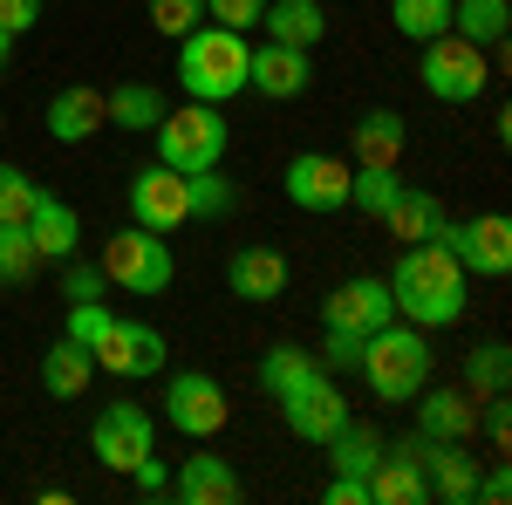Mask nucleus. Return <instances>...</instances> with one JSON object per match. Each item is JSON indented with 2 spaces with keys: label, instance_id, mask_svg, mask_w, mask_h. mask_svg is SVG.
Masks as SVG:
<instances>
[{
  "label": "nucleus",
  "instance_id": "f257e3e1",
  "mask_svg": "<svg viewBox=\"0 0 512 505\" xmlns=\"http://www.w3.org/2000/svg\"><path fill=\"white\" fill-rule=\"evenodd\" d=\"M390 301H396V321L410 328H458L465 321V301H472V273L458 267L437 239L424 246H403V260L390 273Z\"/></svg>",
  "mask_w": 512,
  "mask_h": 505
},
{
  "label": "nucleus",
  "instance_id": "f03ea898",
  "mask_svg": "<svg viewBox=\"0 0 512 505\" xmlns=\"http://www.w3.org/2000/svg\"><path fill=\"white\" fill-rule=\"evenodd\" d=\"M246 62H253L246 35L219 28V21H198L192 35H178V82L192 103H233L246 89Z\"/></svg>",
  "mask_w": 512,
  "mask_h": 505
},
{
  "label": "nucleus",
  "instance_id": "7ed1b4c3",
  "mask_svg": "<svg viewBox=\"0 0 512 505\" xmlns=\"http://www.w3.org/2000/svg\"><path fill=\"white\" fill-rule=\"evenodd\" d=\"M362 383L376 403H410L417 389L431 383V342H424V328H410V321H383L376 335H362Z\"/></svg>",
  "mask_w": 512,
  "mask_h": 505
},
{
  "label": "nucleus",
  "instance_id": "20e7f679",
  "mask_svg": "<svg viewBox=\"0 0 512 505\" xmlns=\"http://www.w3.org/2000/svg\"><path fill=\"white\" fill-rule=\"evenodd\" d=\"M158 164H171V171H212L219 157H226V144H233V130H226V117H219V103H185V110H164L158 117Z\"/></svg>",
  "mask_w": 512,
  "mask_h": 505
},
{
  "label": "nucleus",
  "instance_id": "39448f33",
  "mask_svg": "<svg viewBox=\"0 0 512 505\" xmlns=\"http://www.w3.org/2000/svg\"><path fill=\"white\" fill-rule=\"evenodd\" d=\"M274 403H280V424L294 430L301 444H328V437H335V430L355 417L349 403H342V389H335V376H328L321 362L294 369V376L274 389Z\"/></svg>",
  "mask_w": 512,
  "mask_h": 505
},
{
  "label": "nucleus",
  "instance_id": "423d86ee",
  "mask_svg": "<svg viewBox=\"0 0 512 505\" xmlns=\"http://www.w3.org/2000/svg\"><path fill=\"white\" fill-rule=\"evenodd\" d=\"M103 273H110V287H123V294H164L171 273H178V260H171L164 233H151V226L130 219L123 233L103 239Z\"/></svg>",
  "mask_w": 512,
  "mask_h": 505
},
{
  "label": "nucleus",
  "instance_id": "0eeeda50",
  "mask_svg": "<svg viewBox=\"0 0 512 505\" xmlns=\"http://www.w3.org/2000/svg\"><path fill=\"white\" fill-rule=\"evenodd\" d=\"M417 76H424V89H431L437 103H478V96L492 89L485 48H472L465 35H437V41H424V62H417Z\"/></svg>",
  "mask_w": 512,
  "mask_h": 505
},
{
  "label": "nucleus",
  "instance_id": "6e6552de",
  "mask_svg": "<svg viewBox=\"0 0 512 505\" xmlns=\"http://www.w3.org/2000/svg\"><path fill=\"white\" fill-rule=\"evenodd\" d=\"M437 246H444V253H451L465 273H485V280L512 273V219H506V212L444 219V226H437Z\"/></svg>",
  "mask_w": 512,
  "mask_h": 505
},
{
  "label": "nucleus",
  "instance_id": "1a4fd4ad",
  "mask_svg": "<svg viewBox=\"0 0 512 505\" xmlns=\"http://www.w3.org/2000/svg\"><path fill=\"white\" fill-rule=\"evenodd\" d=\"M233 417V403H226V383L219 376H205V369H178L171 383H164V424L178 430V437H219Z\"/></svg>",
  "mask_w": 512,
  "mask_h": 505
},
{
  "label": "nucleus",
  "instance_id": "9d476101",
  "mask_svg": "<svg viewBox=\"0 0 512 505\" xmlns=\"http://www.w3.org/2000/svg\"><path fill=\"white\" fill-rule=\"evenodd\" d=\"M89 451L110 471H130L137 458L158 451V417H151L144 403H103L96 424H89Z\"/></svg>",
  "mask_w": 512,
  "mask_h": 505
},
{
  "label": "nucleus",
  "instance_id": "9b49d317",
  "mask_svg": "<svg viewBox=\"0 0 512 505\" xmlns=\"http://www.w3.org/2000/svg\"><path fill=\"white\" fill-rule=\"evenodd\" d=\"M349 157H328V151H301L287 157V198L301 205V212H349Z\"/></svg>",
  "mask_w": 512,
  "mask_h": 505
},
{
  "label": "nucleus",
  "instance_id": "f8f14e48",
  "mask_svg": "<svg viewBox=\"0 0 512 505\" xmlns=\"http://www.w3.org/2000/svg\"><path fill=\"white\" fill-rule=\"evenodd\" d=\"M130 219L151 226V233H178V226L192 219L185 171H171V164H144V171L130 178Z\"/></svg>",
  "mask_w": 512,
  "mask_h": 505
},
{
  "label": "nucleus",
  "instance_id": "ddd939ff",
  "mask_svg": "<svg viewBox=\"0 0 512 505\" xmlns=\"http://www.w3.org/2000/svg\"><path fill=\"white\" fill-rule=\"evenodd\" d=\"M383 321H396V301H390V280H376V273H355V280H342V287L321 301V328L376 335Z\"/></svg>",
  "mask_w": 512,
  "mask_h": 505
},
{
  "label": "nucleus",
  "instance_id": "4468645a",
  "mask_svg": "<svg viewBox=\"0 0 512 505\" xmlns=\"http://www.w3.org/2000/svg\"><path fill=\"white\" fill-rule=\"evenodd\" d=\"M96 369H110V376H158L171 349H164L158 328H144V321H110L103 328V342H96Z\"/></svg>",
  "mask_w": 512,
  "mask_h": 505
},
{
  "label": "nucleus",
  "instance_id": "2eb2a0df",
  "mask_svg": "<svg viewBox=\"0 0 512 505\" xmlns=\"http://www.w3.org/2000/svg\"><path fill=\"white\" fill-rule=\"evenodd\" d=\"M417 444H424V437L383 444V458H376V471H369V505H424L431 499V478H424V465H417Z\"/></svg>",
  "mask_w": 512,
  "mask_h": 505
},
{
  "label": "nucleus",
  "instance_id": "dca6fc26",
  "mask_svg": "<svg viewBox=\"0 0 512 505\" xmlns=\"http://www.w3.org/2000/svg\"><path fill=\"white\" fill-rule=\"evenodd\" d=\"M308 82H315V62H308V48H280V41H260V48H253V62H246V89H260V96H274V103H294V96H308Z\"/></svg>",
  "mask_w": 512,
  "mask_h": 505
},
{
  "label": "nucleus",
  "instance_id": "f3484780",
  "mask_svg": "<svg viewBox=\"0 0 512 505\" xmlns=\"http://www.w3.org/2000/svg\"><path fill=\"white\" fill-rule=\"evenodd\" d=\"M239 492H246V478L233 471V458H212V451H192L171 471V499L185 505H239Z\"/></svg>",
  "mask_w": 512,
  "mask_h": 505
},
{
  "label": "nucleus",
  "instance_id": "a211bd4d",
  "mask_svg": "<svg viewBox=\"0 0 512 505\" xmlns=\"http://www.w3.org/2000/svg\"><path fill=\"white\" fill-rule=\"evenodd\" d=\"M226 287H233L239 301H253V308H267L287 294V253L274 246H239L233 260H226Z\"/></svg>",
  "mask_w": 512,
  "mask_h": 505
},
{
  "label": "nucleus",
  "instance_id": "6ab92c4d",
  "mask_svg": "<svg viewBox=\"0 0 512 505\" xmlns=\"http://www.w3.org/2000/svg\"><path fill=\"white\" fill-rule=\"evenodd\" d=\"M103 123H110L103 89H89V82H69V89L48 96V137H55V144H89Z\"/></svg>",
  "mask_w": 512,
  "mask_h": 505
},
{
  "label": "nucleus",
  "instance_id": "aec40b11",
  "mask_svg": "<svg viewBox=\"0 0 512 505\" xmlns=\"http://www.w3.org/2000/svg\"><path fill=\"white\" fill-rule=\"evenodd\" d=\"M28 239H35L41 260H76V246H82L76 205H62L55 192H41V198H35V212H28Z\"/></svg>",
  "mask_w": 512,
  "mask_h": 505
},
{
  "label": "nucleus",
  "instance_id": "412c9836",
  "mask_svg": "<svg viewBox=\"0 0 512 505\" xmlns=\"http://www.w3.org/2000/svg\"><path fill=\"white\" fill-rule=\"evenodd\" d=\"M478 403L465 389H417V437H472Z\"/></svg>",
  "mask_w": 512,
  "mask_h": 505
},
{
  "label": "nucleus",
  "instance_id": "4be33fe9",
  "mask_svg": "<svg viewBox=\"0 0 512 505\" xmlns=\"http://www.w3.org/2000/svg\"><path fill=\"white\" fill-rule=\"evenodd\" d=\"M260 28H267V41H280V48H308V55H315V41L328 35V14H321V0H267Z\"/></svg>",
  "mask_w": 512,
  "mask_h": 505
},
{
  "label": "nucleus",
  "instance_id": "5701e85b",
  "mask_svg": "<svg viewBox=\"0 0 512 505\" xmlns=\"http://www.w3.org/2000/svg\"><path fill=\"white\" fill-rule=\"evenodd\" d=\"M383 226H390V239H403V246H424V239H437V226H444V205H437L431 192H417V185H403V192L390 198V212H383Z\"/></svg>",
  "mask_w": 512,
  "mask_h": 505
},
{
  "label": "nucleus",
  "instance_id": "b1692460",
  "mask_svg": "<svg viewBox=\"0 0 512 505\" xmlns=\"http://www.w3.org/2000/svg\"><path fill=\"white\" fill-rule=\"evenodd\" d=\"M403 144H410V123L396 110H362V123H355V164H403Z\"/></svg>",
  "mask_w": 512,
  "mask_h": 505
},
{
  "label": "nucleus",
  "instance_id": "393cba45",
  "mask_svg": "<svg viewBox=\"0 0 512 505\" xmlns=\"http://www.w3.org/2000/svg\"><path fill=\"white\" fill-rule=\"evenodd\" d=\"M451 35L472 48H499L512 35V0H451Z\"/></svg>",
  "mask_w": 512,
  "mask_h": 505
},
{
  "label": "nucleus",
  "instance_id": "a878e982",
  "mask_svg": "<svg viewBox=\"0 0 512 505\" xmlns=\"http://www.w3.org/2000/svg\"><path fill=\"white\" fill-rule=\"evenodd\" d=\"M89 369H96V355L82 349V342H69V335H62L55 349L41 355V389L69 403V396H82V389H89Z\"/></svg>",
  "mask_w": 512,
  "mask_h": 505
},
{
  "label": "nucleus",
  "instance_id": "bb28decb",
  "mask_svg": "<svg viewBox=\"0 0 512 505\" xmlns=\"http://www.w3.org/2000/svg\"><path fill=\"white\" fill-rule=\"evenodd\" d=\"M376 458H383V430H376V424H355V417H349V424L328 437V465L349 471V478H369Z\"/></svg>",
  "mask_w": 512,
  "mask_h": 505
},
{
  "label": "nucleus",
  "instance_id": "cd10ccee",
  "mask_svg": "<svg viewBox=\"0 0 512 505\" xmlns=\"http://www.w3.org/2000/svg\"><path fill=\"white\" fill-rule=\"evenodd\" d=\"M103 110H110L117 130H158L164 96H158V82H117V89L103 96Z\"/></svg>",
  "mask_w": 512,
  "mask_h": 505
},
{
  "label": "nucleus",
  "instance_id": "c85d7f7f",
  "mask_svg": "<svg viewBox=\"0 0 512 505\" xmlns=\"http://www.w3.org/2000/svg\"><path fill=\"white\" fill-rule=\"evenodd\" d=\"M390 28L424 48V41L451 35V0H390Z\"/></svg>",
  "mask_w": 512,
  "mask_h": 505
},
{
  "label": "nucleus",
  "instance_id": "c756f323",
  "mask_svg": "<svg viewBox=\"0 0 512 505\" xmlns=\"http://www.w3.org/2000/svg\"><path fill=\"white\" fill-rule=\"evenodd\" d=\"M396 192H403V171L396 164H355L349 171V205H362L369 219H383Z\"/></svg>",
  "mask_w": 512,
  "mask_h": 505
},
{
  "label": "nucleus",
  "instance_id": "7c9ffc66",
  "mask_svg": "<svg viewBox=\"0 0 512 505\" xmlns=\"http://www.w3.org/2000/svg\"><path fill=\"white\" fill-rule=\"evenodd\" d=\"M185 192H192V219H226V212L239 205V192L226 185V171H219V164H212V171H192V178H185Z\"/></svg>",
  "mask_w": 512,
  "mask_h": 505
},
{
  "label": "nucleus",
  "instance_id": "2f4dec72",
  "mask_svg": "<svg viewBox=\"0 0 512 505\" xmlns=\"http://www.w3.org/2000/svg\"><path fill=\"white\" fill-rule=\"evenodd\" d=\"M41 253L35 239H28V226H0V287H21V280H35Z\"/></svg>",
  "mask_w": 512,
  "mask_h": 505
},
{
  "label": "nucleus",
  "instance_id": "473e14b6",
  "mask_svg": "<svg viewBox=\"0 0 512 505\" xmlns=\"http://www.w3.org/2000/svg\"><path fill=\"white\" fill-rule=\"evenodd\" d=\"M35 198H41V185L21 171V164H0V226H28Z\"/></svg>",
  "mask_w": 512,
  "mask_h": 505
},
{
  "label": "nucleus",
  "instance_id": "72a5a7b5",
  "mask_svg": "<svg viewBox=\"0 0 512 505\" xmlns=\"http://www.w3.org/2000/svg\"><path fill=\"white\" fill-rule=\"evenodd\" d=\"M465 369H472V389H485V396H506V376H512V355H506V342H478Z\"/></svg>",
  "mask_w": 512,
  "mask_h": 505
},
{
  "label": "nucleus",
  "instance_id": "f704fd0d",
  "mask_svg": "<svg viewBox=\"0 0 512 505\" xmlns=\"http://www.w3.org/2000/svg\"><path fill=\"white\" fill-rule=\"evenodd\" d=\"M151 21H158V35H192L198 21H205V0H151Z\"/></svg>",
  "mask_w": 512,
  "mask_h": 505
},
{
  "label": "nucleus",
  "instance_id": "c9c22d12",
  "mask_svg": "<svg viewBox=\"0 0 512 505\" xmlns=\"http://www.w3.org/2000/svg\"><path fill=\"white\" fill-rule=\"evenodd\" d=\"M110 321H117V314L103 308V301H69V342H82V349H96Z\"/></svg>",
  "mask_w": 512,
  "mask_h": 505
},
{
  "label": "nucleus",
  "instance_id": "e433bc0d",
  "mask_svg": "<svg viewBox=\"0 0 512 505\" xmlns=\"http://www.w3.org/2000/svg\"><path fill=\"white\" fill-rule=\"evenodd\" d=\"M315 362L328 369V376L355 369V362H362V335H349V328H328V335H321V355H315Z\"/></svg>",
  "mask_w": 512,
  "mask_h": 505
},
{
  "label": "nucleus",
  "instance_id": "4c0bfd02",
  "mask_svg": "<svg viewBox=\"0 0 512 505\" xmlns=\"http://www.w3.org/2000/svg\"><path fill=\"white\" fill-rule=\"evenodd\" d=\"M260 14H267V0H205V21H219V28H233V35L260 28Z\"/></svg>",
  "mask_w": 512,
  "mask_h": 505
},
{
  "label": "nucleus",
  "instance_id": "58836bf2",
  "mask_svg": "<svg viewBox=\"0 0 512 505\" xmlns=\"http://www.w3.org/2000/svg\"><path fill=\"white\" fill-rule=\"evenodd\" d=\"M130 485H137V499H171V471H164V458L151 451V458H137V465L123 471Z\"/></svg>",
  "mask_w": 512,
  "mask_h": 505
},
{
  "label": "nucleus",
  "instance_id": "ea45409f",
  "mask_svg": "<svg viewBox=\"0 0 512 505\" xmlns=\"http://www.w3.org/2000/svg\"><path fill=\"white\" fill-rule=\"evenodd\" d=\"M103 287H110V273H103V267L69 260V273H62V294H69V301H103Z\"/></svg>",
  "mask_w": 512,
  "mask_h": 505
},
{
  "label": "nucleus",
  "instance_id": "a19ab883",
  "mask_svg": "<svg viewBox=\"0 0 512 505\" xmlns=\"http://www.w3.org/2000/svg\"><path fill=\"white\" fill-rule=\"evenodd\" d=\"M321 499H328V505H369V478H349V471H335Z\"/></svg>",
  "mask_w": 512,
  "mask_h": 505
},
{
  "label": "nucleus",
  "instance_id": "79ce46f5",
  "mask_svg": "<svg viewBox=\"0 0 512 505\" xmlns=\"http://www.w3.org/2000/svg\"><path fill=\"white\" fill-rule=\"evenodd\" d=\"M35 21H41V0H0V28L7 35H28Z\"/></svg>",
  "mask_w": 512,
  "mask_h": 505
},
{
  "label": "nucleus",
  "instance_id": "37998d69",
  "mask_svg": "<svg viewBox=\"0 0 512 505\" xmlns=\"http://www.w3.org/2000/svg\"><path fill=\"white\" fill-rule=\"evenodd\" d=\"M478 499H485V505H506V499H512V471H506V465L478 471Z\"/></svg>",
  "mask_w": 512,
  "mask_h": 505
},
{
  "label": "nucleus",
  "instance_id": "c03bdc74",
  "mask_svg": "<svg viewBox=\"0 0 512 505\" xmlns=\"http://www.w3.org/2000/svg\"><path fill=\"white\" fill-rule=\"evenodd\" d=\"M485 430H492V444L506 451V437H512V410H506V403H499V396L485 403Z\"/></svg>",
  "mask_w": 512,
  "mask_h": 505
},
{
  "label": "nucleus",
  "instance_id": "a18cd8bd",
  "mask_svg": "<svg viewBox=\"0 0 512 505\" xmlns=\"http://www.w3.org/2000/svg\"><path fill=\"white\" fill-rule=\"evenodd\" d=\"M7 55H14V35H7V28H0V69H7Z\"/></svg>",
  "mask_w": 512,
  "mask_h": 505
}]
</instances>
